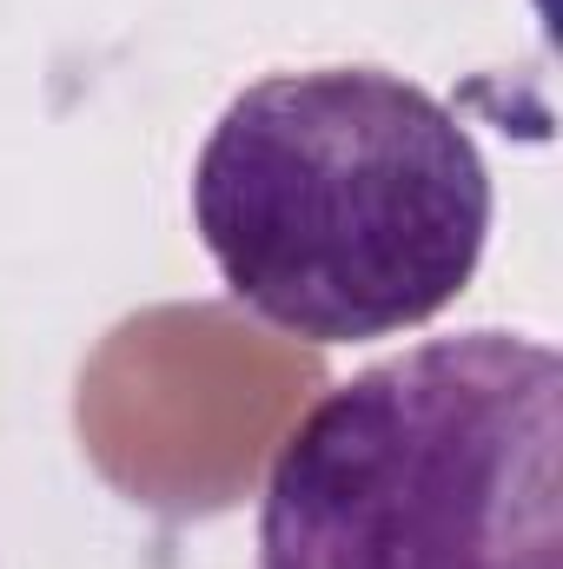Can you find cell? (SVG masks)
Listing matches in <instances>:
<instances>
[{
	"label": "cell",
	"instance_id": "obj_1",
	"mask_svg": "<svg viewBox=\"0 0 563 569\" xmlns=\"http://www.w3.org/2000/svg\"><path fill=\"white\" fill-rule=\"evenodd\" d=\"M497 186L471 127L385 67L253 80L192 166L226 291L312 345L431 325L484 266Z\"/></svg>",
	"mask_w": 563,
	"mask_h": 569
},
{
	"label": "cell",
	"instance_id": "obj_2",
	"mask_svg": "<svg viewBox=\"0 0 563 569\" xmlns=\"http://www.w3.org/2000/svg\"><path fill=\"white\" fill-rule=\"evenodd\" d=\"M259 569H563V358L477 325L332 385L285 437Z\"/></svg>",
	"mask_w": 563,
	"mask_h": 569
}]
</instances>
